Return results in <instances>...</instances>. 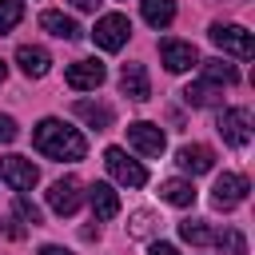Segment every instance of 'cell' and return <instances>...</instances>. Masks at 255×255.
Returning a JSON list of instances; mask_svg holds the SVG:
<instances>
[{"instance_id":"cell-26","label":"cell","mask_w":255,"mask_h":255,"mask_svg":"<svg viewBox=\"0 0 255 255\" xmlns=\"http://www.w3.org/2000/svg\"><path fill=\"white\" fill-rule=\"evenodd\" d=\"M16 215H20L24 223H32V227H36V223H44V211H40V207H36V203H32L24 191L16 195Z\"/></svg>"},{"instance_id":"cell-13","label":"cell","mask_w":255,"mask_h":255,"mask_svg":"<svg viewBox=\"0 0 255 255\" xmlns=\"http://www.w3.org/2000/svg\"><path fill=\"white\" fill-rule=\"evenodd\" d=\"M175 163H179L187 175H203V171L215 167V151H211L207 143H183V147L175 151Z\"/></svg>"},{"instance_id":"cell-22","label":"cell","mask_w":255,"mask_h":255,"mask_svg":"<svg viewBox=\"0 0 255 255\" xmlns=\"http://www.w3.org/2000/svg\"><path fill=\"white\" fill-rule=\"evenodd\" d=\"M155 227H159V219H155L151 211H135V215L128 219V235H131V239H151Z\"/></svg>"},{"instance_id":"cell-10","label":"cell","mask_w":255,"mask_h":255,"mask_svg":"<svg viewBox=\"0 0 255 255\" xmlns=\"http://www.w3.org/2000/svg\"><path fill=\"white\" fill-rule=\"evenodd\" d=\"M104 64L100 60H76V64H68V72H64V80H68V88H76V92H96L100 84H104Z\"/></svg>"},{"instance_id":"cell-7","label":"cell","mask_w":255,"mask_h":255,"mask_svg":"<svg viewBox=\"0 0 255 255\" xmlns=\"http://www.w3.org/2000/svg\"><path fill=\"white\" fill-rule=\"evenodd\" d=\"M247 191H251V183H247L243 175L223 171V175L215 179V187H211V203H215L219 211H231V207H239V203L247 199Z\"/></svg>"},{"instance_id":"cell-21","label":"cell","mask_w":255,"mask_h":255,"mask_svg":"<svg viewBox=\"0 0 255 255\" xmlns=\"http://www.w3.org/2000/svg\"><path fill=\"white\" fill-rule=\"evenodd\" d=\"M203 80H211V84H235L239 80V68L235 64H227V60H203Z\"/></svg>"},{"instance_id":"cell-8","label":"cell","mask_w":255,"mask_h":255,"mask_svg":"<svg viewBox=\"0 0 255 255\" xmlns=\"http://www.w3.org/2000/svg\"><path fill=\"white\" fill-rule=\"evenodd\" d=\"M80 203H84V187H80L76 175H64V179H56V183L48 187V207H52L56 215H76Z\"/></svg>"},{"instance_id":"cell-2","label":"cell","mask_w":255,"mask_h":255,"mask_svg":"<svg viewBox=\"0 0 255 255\" xmlns=\"http://www.w3.org/2000/svg\"><path fill=\"white\" fill-rule=\"evenodd\" d=\"M207 36L223 56H235V60H251L255 56V40H251V32L243 24H211Z\"/></svg>"},{"instance_id":"cell-14","label":"cell","mask_w":255,"mask_h":255,"mask_svg":"<svg viewBox=\"0 0 255 255\" xmlns=\"http://www.w3.org/2000/svg\"><path fill=\"white\" fill-rule=\"evenodd\" d=\"M16 64H20V72H24V76L40 80V76H48V68H52V56H48L40 44H20V48H16Z\"/></svg>"},{"instance_id":"cell-24","label":"cell","mask_w":255,"mask_h":255,"mask_svg":"<svg viewBox=\"0 0 255 255\" xmlns=\"http://www.w3.org/2000/svg\"><path fill=\"white\" fill-rule=\"evenodd\" d=\"M24 20V0H0V36Z\"/></svg>"},{"instance_id":"cell-28","label":"cell","mask_w":255,"mask_h":255,"mask_svg":"<svg viewBox=\"0 0 255 255\" xmlns=\"http://www.w3.org/2000/svg\"><path fill=\"white\" fill-rule=\"evenodd\" d=\"M0 231H4L8 239H24V227H20V219H16V215H8V219L0 223Z\"/></svg>"},{"instance_id":"cell-20","label":"cell","mask_w":255,"mask_h":255,"mask_svg":"<svg viewBox=\"0 0 255 255\" xmlns=\"http://www.w3.org/2000/svg\"><path fill=\"white\" fill-rule=\"evenodd\" d=\"M139 8H143V20L151 28H167L175 20V0H139Z\"/></svg>"},{"instance_id":"cell-1","label":"cell","mask_w":255,"mask_h":255,"mask_svg":"<svg viewBox=\"0 0 255 255\" xmlns=\"http://www.w3.org/2000/svg\"><path fill=\"white\" fill-rule=\"evenodd\" d=\"M32 143H36V151L40 155H48V159H84L88 155V139L80 135V128H72V124H64V120H56V116H48V120H40L36 124V131H32Z\"/></svg>"},{"instance_id":"cell-23","label":"cell","mask_w":255,"mask_h":255,"mask_svg":"<svg viewBox=\"0 0 255 255\" xmlns=\"http://www.w3.org/2000/svg\"><path fill=\"white\" fill-rule=\"evenodd\" d=\"M179 235H183V243H195V247H207L215 235H211V227L207 223H199V219H187V223H179Z\"/></svg>"},{"instance_id":"cell-30","label":"cell","mask_w":255,"mask_h":255,"mask_svg":"<svg viewBox=\"0 0 255 255\" xmlns=\"http://www.w3.org/2000/svg\"><path fill=\"white\" fill-rule=\"evenodd\" d=\"M72 4H76L80 12H96V4H100V0H72Z\"/></svg>"},{"instance_id":"cell-19","label":"cell","mask_w":255,"mask_h":255,"mask_svg":"<svg viewBox=\"0 0 255 255\" xmlns=\"http://www.w3.org/2000/svg\"><path fill=\"white\" fill-rule=\"evenodd\" d=\"M159 199H167L171 207H191L195 203V187L187 179H163L159 183Z\"/></svg>"},{"instance_id":"cell-6","label":"cell","mask_w":255,"mask_h":255,"mask_svg":"<svg viewBox=\"0 0 255 255\" xmlns=\"http://www.w3.org/2000/svg\"><path fill=\"white\" fill-rule=\"evenodd\" d=\"M0 179L20 195V191H32V187L40 183V171H36V163L24 159V155H4V159H0Z\"/></svg>"},{"instance_id":"cell-31","label":"cell","mask_w":255,"mask_h":255,"mask_svg":"<svg viewBox=\"0 0 255 255\" xmlns=\"http://www.w3.org/2000/svg\"><path fill=\"white\" fill-rule=\"evenodd\" d=\"M40 255H72V251H64V247H56V243H48V247H40Z\"/></svg>"},{"instance_id":"cell-27","label":"cell","mask_w":255,"mask_h":255,"mask_svg":"<svg viewBox=\"0 0 255 255\" xmlns=\"http://www.w3.org/2000/svg\"><path fill=\"white\" fill-rule=\"evenodd\" d=\"M20 135V128H16V120L12 116H0V143H12Z\"/></svg>"},{"instance_id":"cell-4","label":"cell","mask_w":255,"mask_h":255,"mask_svg":"<svg viewBox=\"0 0 255 255\" xmlns=\"http://www.w3.org/2000/svg\"><path fill=\"white\" fill-rule=\"evenodd\" d=\"M215 131L223 135L227 147H247L251 143V112L247 108H223L215 120Z\"/></svg>"},{"instance_id":"cell-29","label":"cell","mask_w":255,"mask_h":255,"mask_svg":"<svg viewBox=\"0 0 255 255\" xmlns=\"http://www.w3.org/2000/svg\"><path fill=\"white\" fill-rule=\"evenodd\" d=\"M147 255H179V247H171V243H163V239H155V243L147 247Z\"/></svg>"},{"instance_id":"cell-9","label":"cell","mask_w":255,"mask_h":255,"mask_svg":"<svg viewBox=\"0 0 255 255\" xmlns=\"http://www.w3.org/2000/svg\"><path fill=\"white\" fill-rule=\"evenodd\" d=\"M159 60H163V68L167 72H187L191 64H199V52H195V44L191 40H159Z\"/></svg>"},{"instance_id":"cell-3","label":"cell","mask_w":255,"mask_h":255,"mask_svg":"<svg viewBox=\"0 0 255 255\" xmlns=\"http://www.w3.org/2000/svg\"><path fill=\"white\" fill-rule=\"evenodd\" d=\"M128 36H131V20H128L124 12H108V16H100L96 28H92L96 48H104V52H120V48L128 44Z\"/></svg>"},{"instance_id":"cell-32","label":"cell","mask_w":255,"mask_h":255,"mask_svg":"<svg viewBox=\"0 0 255 255\" xmlns=\"http://www.w3.org/2000/svg\"><path fill=\"white\" fill-rule=\"evenodd\" d=\"M4 80H8V64L0 60V84H4Z\"/></svg>"},{"instance_id":"cell-16","label":"cell","mask_w":255,"mask_h":255,"mask_svg":"<svg viewBox=\"0 0 255 255\" xmlns=\"http://www.w3.org/2000/svg\"><path fill=\"white\" fill-rule=\"evenodd\" d=\"M40 28H44L48 36H56V40H80V36H84L80 24H76L72 16H64V12H40Z\"/></svg>"},{"instance_id":"cell-17","label":"cell","mask_w":255,"mask_h":255,"mask_svg":"<svg viewBox=\"0 0 255 255\" xmlns=\"http://www.w3.org/2000/svg\"><path fill=\"white\" fill-rule=\"evenodd\" d=\"M72 112H76V120H84V124H88V128H96V131L112 128V108H108V104H96V100H76V104H72Z\"/></svg>"},{"instance_id":"cell-12","label":"cell","mask_w":255,"mask_h":255,"mask_svg":"<svg viewBox=\"0 0 255 255\" xmlns=\"http://www.w3.org/2000/svg\"><path fill=\"white\" fill-rule=\"evenodd\" d=\"M120 92L135 104H143L151 96V80H147V68L143 64H124L120 68Z\"/></svg>"},{"instance_id":"cell-25","label":"cell","mask_w":255,"mask_h":255,"mask_svg":"<svg viewBox=\"0 0 255 255\" xmlns=\"http://www.w3.org/2000/svg\"><path fill=\"white\" fill-rule=\"evenodd\" d=\"M215 243H219L223 255H247V239H243V231H235V227H227L223 235H215Z\"/></svg>"},{"instance_id":"cell-5","label":"cell","mask_w":255,"mask_h":255,"mask_svg":"<svg viewBox=\"0 0 255 255\" xmlns=\"http://www.w3.org/2000/svg\"><path fill=\"white\" fill-rule=\"evenodd\" d=\"M104 163H108L112 179H116V183H124V187H143V183H147L143 163H139V159H131L124 147H108V151H104Z\"/></svg>"},{"instance_id":"cell-11","label":"cell","mask_w":255,"mask_h":255,"mask_svg":"<svg viewBox=\"0 0 255 255\" xmlns=\"http://www.w3.org/2000/svg\"><path fill=\"white\" fill-rule=\"evenodd\" d=\"M128 143L139 151V155H159L163 151V131H159V124H147V120H135V124H128Z\"/></svg>"},{"instance_id":"cell-18","label":"cell","mask_w":255,"mask_h":255,"mask_svg":"<svg viewBox=\"0 0 255 255\" xmlns=\"http://www.w3.org/2000/svg\"><path fill=\"white\" fill-rule=\"evenodd\" d=\"M219 100H223V88L211 84V80H199V84H187L183 88V104H191V108H211Z\"/></svg>"},{"instance_id":"cell-15","label":"cell","mask_w":255,"mask_h":255,"mask_svg":"<svg viewBox=\"0 0 255 255\" xmlns=\"http://www.w3.org/2000/svg\"><path fill=\"white\" fill-rule=\"evenodd\" d=\"M88 203H92L96 219H116L120 215V191L112 183H92L88 187Z\"/></svg>"}]
</instances>
